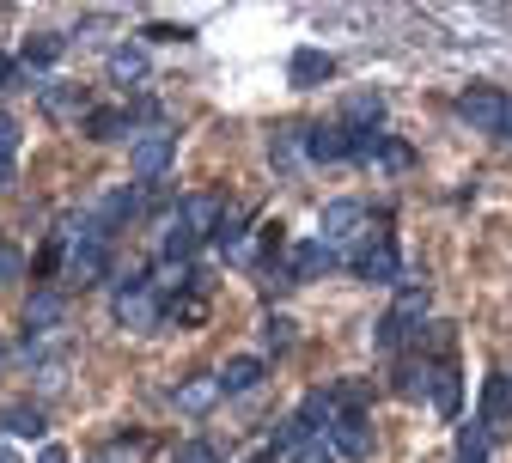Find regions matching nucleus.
<instances>
[{"instance_id": "nucleus-1", "label": "nucleus", "mask_w": 512, "mask_h": 463, "mask_svg": "<svg viewBox=\"0 0 512 463\" xmlns=\"http://www.w3.org/2000/svg\"><path fill=\"white\" fill-rule=\"evenodd\" d=\"M220 214H226V208H220V195H183L177 214L165 220V238H159L165 262H189V250H196L202 238H214Z\"/></svg>"}, {"instance_id": "nucleus-2", "label": "nucleus", "mask_w": 512, "mask_h": 463, "mask_svg": "<svg viewBox=\"0 0 512 463\" xmlns=\"http://www.w3.org/2000/svg\"><path fill=\"white\" fill-rule=\"evenodd\" d=\"M104 269H110V232L86 214L80 232H74V244H68V281H98Z\"/></svg>"}, {"instance_id": "nucleus-3", "label": "nucleus", "mask_w": 512, "mask_h": 463, "mask_svg": "<svg viewBox=\"0 0 512 463\" xmlns=\"http://www.w3.org/2000/svg\"><path fill=\"white\" fill-rule=\"evenodd\" d=\"M110 311H116L122 329H153V323H159V305H153L147 275H116V299H110Z\"/></svg>"}, {"instance_id": "nucleus-4", "label": "nucleus", "mask_w": 512, "mask_h": 463, "mask_svg": "<svg viewBox=\"0 0 512 463\" xmlns=\"http://www.w3.org/2000/svg\"><path fill=\"white\" fill-rule=\"evenodd\" d=\"M421 317H427V287H409V293L397 299V311H391V317L378 323L372 348H378V354H397V348L409 342V323H421Z\"/></svg>"}, {"instance_id": "nucleus-5", "label": "nucleus", "mask_w": 512, "mask_h": 463, "mask_svg": "<svg viewBox=\"0 0 512 463\" xmlns=\"http://www.w3.org/2000/svg\"><path fill=\"white\" fill-rule=\"evenodd\" d=\"M506 92H494V86H470L464 98H458V116L476 128V135H506Z\"/></svg>"}, {"instance_id": "nucleus-6", "label": "nucleus", "mask_w": 512, "mask_h": 463, "mask_svg": "<svg viewBox=\"0 0 512 463\" xmlns=\"http://www.w3.org/2000/svg\"><path fill=\"white\" fill-rule=\"evenodd\" d=\"M348 262H354V275H360V281H397V275H403L397 244L384 238V232H372L366 244H354V256H348Z\"/></svg>"}, {"instance_id": "nucleus-7", "label": "nucleus", "mask_w": 512, "mask_h": 463, "mask_svg": "<svg viewBox=\"0 0 512 463\" xmlns=\"http://www.w3.org/2000/svg\"><path fill=\"white\" fill-rule=\"evenodd\" d=\"M171 153H177V135L171 128H153V135H141L135 141V153H128V165H135V177H165V165H171Z\"/></svg>"}, {"instance_id": "nucleus-8", "label": "nucleus", "mask_w": 512, "mask_h": 463, "mask_svg": "<svg viewBox=\"0 0 512 463\" xmlns=\"http://www.w3.org/2000/svg\"><path fill=\"white\" fill-rule=\"evenodd\" d=\"M324 269H336V250H330L324 238H299V244L287 250V275H293V281H317Z\"/></svg>"}, {"instance_id": "nucleus-9", "label": "nucleus", "mask_w": 512, "mask_h": 463, "mask_svg": "<svg viewBox=\"0 0 512 463\" xmlns=\"http://www.w3.org/2000/svg\"><path fill=\"white\" fill-rule=\"evenodd\" d=\"M354 238H366V208L360 202H330L324 208V244L336 250V244H354Z\"/></svg>"}, {"instance_id": "nucleus-10", "label": "nucleus", "mask_w": 512, "mask_h": 463, "mask_svg": "<svg viewBox=\"0 0 512 463\" xmlns=\"http://www.w3.org/2000/svg\"><path fill=\"white\" fill-rule=\"evenodd\" d=\"M330 445H336V457H372V427H366V415H336V421H330Z\"/></svg>"}, {"instance_id": "nucleus-11", "label": "nucleus", "mask_w": 512, "mask_h": 463, "mask_svg": "<svg viewBox=\"0 0 512 463\" xmlns=\"http://www.w3.org/2000/svg\"><path fill=\"white\" fill-rule=\"evenodd\" d=\"M427 378H433V384H427V403H433L439 415H458V390H464V384H458V360H433Z\"/></svg>"}, {"instance_id": "nucleus-12", "label": "nucleus", "mask_w": 512, "mask_h": 463, "mask_svg": "<svg viewBox=\"0 0 512 463\" xmlns=\"http://www.w3.org/2000/svg\"><path fill=\"white\" fill-rule=\"evenodd\" d=\"M482 427H488V433L512 427V378H506V372L482 384Z\"/></svg>"}, {"instance_id": "nucleus-13", "label": "nucleus", "mask_w": 512, "mask_h": 463, "mask_svg": "<svg viewBox=\"0 0 512 463\" xmlns=\"http://www.w3.org/2000/svg\"><path fill=\"white\" fill-rule=\"evenodd\" d=\"M330 74H336V61H330L324 49H299V55H293V68H287V80L305 86V92H311V86H324Z\"/></svg>"}, {"instance_id": "nucleus-14", "label": "nucleus", "mask_w": 512, "mask_h": 463, "mask_svg": "<svg viewBox=\"0 0 512 463\" xmlns=\"http://www.w3.org/2000/svg\"><path fill=\"white\" fill-rule=\"evenodd\" d=\"M305 159H317V165L348 159V128H305Z\"/></svg>"}, {"instance_id": "nucleus-15", "label": "nucleus", "mask_w": 512, "mask_h": 463, "mask_svg": "<svg viewBox=\"0 0 512 463\" xmlns=\"http://www.w3.org/2000/svg\"><path fill=\"white\" fill-rule=\"evenodd\" d=\"M220 378V396H244V390H256V384H263V360H226V372H214Z\"/></svg>"}, {"instance_id": "nucleus-16", "label": "nucleus", "mask_w": 512, "mask_h": 463, "mask_svg": "<svg viewBox=\"0 0 512 463\" xmlns=\"http://www.w3.org/2000/svg\"><path fill=\"white\" fill-rule=\"evenodd\" d=\"M55 323H61V293H37V299H31V311H25V342L49 336Z\"/></svg>"}, {"instance_id": "nucleus-17", "label": "nucleus", "mask_w": 512, "mask_h": 463, "mask_svg": "<svg viewBox=\"0 0 512 463\" xmlns=\"http://www.w3.org/2000/svg\"><path fill=\"white\" fill-rule=\"evenodd\" d=\"M43 110L49 116H92V98L80 86H43Z\"/></svg>"}, {"instance_id": "nucleus-18", "label": "nucleus", "mask_w": 512, "mask_h": 463, "mask_svg": "<svg viewBox=\"0 0 512 463\" xmlns=\"http://www.w3.org/2000/svg\"><path fill=\"white\" fill-rule=\"evenodd\" d=\"M141 74H147V55H141L135 43H116V49H110V80H116V86H135Z\"/></svg>"}, {"instance_id": "nucleus-19", "label": "nucleus", "mask_w": 512, "mask_h": 463, "mask_svg": "<svg viewBox=\"0 0 512 463\" xmlns=\"http://www.w3.org/2000/svg\"><path fill=\"white\" fill-rule=\"evenodd\" d=\"M214 403H220V378H196V384L177 390V409H183V415H208Z\"/></svg>"}, {"instance_id": "nucleus-20", "label": "nucleus", "mask_w": 512, "mask_h": 463, "mask_svg": "<svg viewBox=\"0 0 512 463\" xmlns=\"http://www.w3.org/2000/svg\"><path fill=\"white\" fill-rule=\"evenodd\" d=\"M342 116H348L342 128H378V122H384V98H378V92H354Z\"/></svg>"}, {"instance_id": "nucleus-21", "label": "nucleus", "mask_w": 512, "mask_h": 463, "mask_svg": "<svg viewBox=\"0 0 512 463\" xmlns=\"http://www.w3.org/2000/svg\"><path fill=\"white\" fill-rule=\"evenodd\" d=\"M13 165H19V122L0 110V189H13Z\"/></svg>"}, {"instance_id": "nucleus-22", "label": "nucleus", "mask_w": 512, "mask_h": 463, "mask_svg": "<svg viewBox=\"0 0 512 463\" xmlns=\"http://www.w3.org/2000/svg\"><path fill=\"white\" fill-rule=\"evenodd\" d=\"M0 433H19V439L43 433V409H37V403H13V409H0Z\"/></svg>"}, {"instance_id": "nucleus-23", "label": "nucleus", "mask_w": 512, "mask_h": 463, "mask_svg": "<svg viewBox=\"0 0 512 463\" xmlns=\"http://www.w3.org/2000/svg\"><path fill=\"white\" fill-rule=\"evenodd\" d=\"M128 128H135V116H128V110H92L86 116V135L92 141H116V135H128Z\"/></svg>"}, {"instance_id": "nucleus-24", "label": "nucleus", "mask_w": 512, "mask_h": 463, "mask_svg": "<svg viewBox=\"0 0 512 463\" xmlns=\"http://www.w3.org/2000/svg\"><path fill=\"white\" fill-rule=\"evenodd\" d=\"M488 445H494V433H488L482 421L458 427V463H488Z\"/></svg>"}, {"instance_id": "nucleus-25", "label": "nucleus", "mask_w": 512, "mask_h": 463, "mask_svg": "<svg viewBox=\"0 0 512 463\" xmlns=\"http://www.w3.org/2000/svg\"><path fill=\"white\" fill-rule=\"evenodd\" d=\"M366 396H372L366 378H342V384L330 390V403H336V415H360V409H366Z\"/></svg>"}, {"instance_id": "nucleus-26", "label": "nucleus", "mask_w": 512, "mask_h": 463, "mask_svg": "<svg viewBox=\"0 0 512 463\" xmlns=\"http://www.w3.org/2000/svg\"><path fill=\"white\" fill-rule=\"evenodd\" d=\"M61 49H68V43H61V31H37V37L25 43V68H49Z\"/></svg>"}, {"instance_id": "nucleus-27", "label": "nucleus", "mask_w": 512, "mask_h": 463, "mask_svg": "<svg viewBox=\"0 0 512 463\" xmlns=\"http://www.w3.org/2000/svg\"><path fill=\"white\" fill-rule=\"evenodd\" d=\"M287 463H336V445H330V433H311Z\"/></svg>"}, {"instance_id": "nucleus-28", "label": "nucleus", "mask_w": 512, "mask_h": 463, "mask_svg": "<svg viewBox=\"0 0 512 463\" xmlns=\"http://www.w3.org/2000/svg\"><path fill=\"white\" fill-rule=\"evenodd\" d=\"M293 329H299L293 317H269V323H263V348H275V354H287V348H293Z\"/></svg>"}, {"instance_id": "nucleus-29", "label": "nucleus", "mask_w": 512, "mask_h": 463, "mask_svg": "<svg viewBox=\"0 0 512 463\" xmlns=\"http://www.w3.org/2000/svg\"><path fill=\"white\" fill-rule=\"evenodd\" d=\"M171 463H220V451H214L208 439H183V445L171 451Z\"/></svg>"}, {"instance_id": "nucleus-30", "label": "nucleus", "mask_w": 512, "mask_h": 463, "mask_svg": "<svg viewBox=\"0 0 512 463\" xmlns=\"http://www.w3.org/2000/svg\"><path fill=\"white\" fill-rule=\"evenodd\" d=\"M202 311H208V305H202V293H189V299H171V305H165V317H171V323H202Z\"/></svg>"}, {"instance_id": "nucleus-31", "label": "nucleus", "mask_w": 512, "mask_h": 463, "mask_svg": "<svg viewBox=\"0 0 512 463\" xmlns=\"http://www.w3.org/2000/svg\"><path fill=\"white\" fill-rule=\"evenodd\" d=\"M427 384H433V378H427V360H421V366H409V372H403V384H397V390L409 396V403H421V396H427Z\"/></svg>"}, {"instance_id": "nucleus-32", "label": "nucleus", "mask_w": 512, "mask_h": 463, "mask_svg": "<svg viewBox=\"0 0 512 463\" xmlns=\"http://www.w3.org/2000/svg\"><path fill=\"white\" fill-rule=\"evenodd\" d=\"M19 269H25V256H19L13 244H0V287H7V281H19Z\"/></svg>"}, {"instance_id": "nucleus-33", "label": "nucleus", "mask_w": 512, "mask_h": 463, "mask_svg": "<svg viewBox=\"0 0 512 463\" xmlns=\"http://www.w3.org/2000/svg\"><path fill=\"white\" fill-rule=\"evenodd\" d=\"M147 37L153 43H183V37H196V31H189V25H147Z\"/></svg>"}, {"instance_id": "nucleus-34", "label": "nucleus", "mask_w": 512, "mask_h": 463, "mask_svg": "<svg viewBox=\"0 0 512 463\" xmlns=\"http://www.w3.org/2000/svg\"><path fill=\"white\" fill-rule=\"evenodd\" d=\"M13 80H19V61H13V55H0V92H7Z\"/></svg>"}, {"instance_id": "nucleus-35", "label": "nucleus", "mask_w": 512, "mask_h": 463, "mask_svg": "<svg viewBox=\"0 0 512 463\" xmlns=\"http://www.w3.org/2000/svg\"><path fill=\"white\" fill-rule=\"evenodd\" d=\"M37 463H68V451H61V445H43V451H37Z\"/></svg>"}, {"instance_id": "nucleus-36", "label": "nucleus", "mask_w": 512, "mask_h": 463, "mask_svg": "<svg viewBox=\"0 0 512 463\" xmlns=\"http://www.w3.org/2000/svg\"><path fill=\"white\" fill-rule=\"evenodd\" d=\"M244 463H275V451H256V457H244Z\"/></svg>"}, {"instance_id": "nucleus-37", "label": "nucleus", "mask_w": 512, "mask_h": 463, "mask_svg": "<svg viewBox=\"0 0 512 463\" xmlns=\"http://www.w3.org/2000/svg\"><path fill=\"white\" fill-rule=\"evenodd\" d=\"M506 141H512V104H506Z\"/></svg>"}, {"instance_id": "nucleus-38", "label": "nucleus", "mask_w": 512, "mask_h": 463, "mask_svg": "<svg viewBox=\"0 0 512 463\" xmlns=\"http://www.w3.org/2000/svg\"><path fill=\"white\" fill-rule=\"evenodd\" d=\"M0 372H7V342H0Z\"/></svg>"}, {"instance_id": "nucleus-39", "label": "nucleus", "mask_w": 512, "mask_h": 463, "mask_svg": "<svg viewBox=\"0 0 512 463\" xmlns=\"http://www.w3.org/2000/svg\"><path fill=\"white\" fill-rule=\"evenodd\" d=\"M0 463H19V457H13V451H0Z\"/></svg>"}]
</instances>
